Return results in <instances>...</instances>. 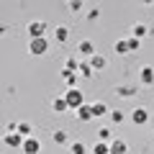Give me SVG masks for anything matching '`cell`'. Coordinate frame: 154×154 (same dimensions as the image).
Masks as SVG:
<instances>
[{"mask_svg":"<svg viewBox=\"0 0 154 154\" xmlns=\"http://www.w3.org/2000/svg\"><path fill=\"white\" fill-rule=\"evenodd\" d=\"M51 139H54V144H67V131H54Z\"/></svg>","mask_w":154,"mask_h":154,"instance_id":"21","label":"cell"},{"mask_svg":"<svg viewBox=\"0 0 154 154\" xmlns=\"http://www.w3.org/2000/svg\"><path fill=\"white\" fill-rule=\"evenodd\" d=\"M110 121H113V123H123V118H126V116H123V110H110Z\"/></svg>","mask_w":154,"mask_h":154,"instance_id":"20","label":"cell"},{"mask_svg":"<svg viewBox=\"0 0 154 154\" xmlns=\"http://www.w3.org/2000/svg\"><path fill=\"white\" fill-rule=\"evenodd\" d=\"M80 54H85V57H95V46H93V41H80Z\"/></svg>","mask_w":154,"mask_h":154,"instance_id":"14","label":"cell"},{"mask_svg":"<svg viewBox=\"0 0 154 154\" xmlns=\"http://www.w3.org/2000/svg\"><path fill=\"white\" fill-rule=\"evenodd\" d=\"M126 44H128V51H136V49H139V44H141V41H139V38H134V36H131V38H126Z\"/></svg>","mask_w":154,"mask_h":154,"instance_id":"25","label":"cell"},{"mask_svg":"<svg viewBox=\"0 0 154 154\" xmlns=\"http://www.w3.org/2000/svg\"><path fill=\"white\" fill-rule=\"evenodd\" d=\"M113 49H116V54H126V51H128L126 38H123V41H116V44H113Z\"/></svg>","mask_w":154,"mask_h":154,"instance_id":"19","label":"cell"},{"mask_svg":"<svg viewBox=\"0 0 154 154\" xmlns=\"http://www.w3.org/2000/svg\"><path fill=\"white\" fill-rule=\"evenodd\" d=\"M98 136H100V141L110 144V131H108V128H100V131H98Z\"/></svg>","mask_w":154,"mask_h":154,"instance_id":"26","label":"cell"},{"mask_svg":"<svg viewBox=\"0 0 154 154\" xmlns=\"http://www.w3.org/2000/svg\"><path fill=\"white\" fill-rule=\"evenodd\" d=\"M44 31H46L44 21H31L28 23V36L31 38H44Z\"/></svg>","mask_w":154,"mask_h":154,"instance_id":"3","label":"cell"},{"mask_svg":"<svg viewBox=\"0 0 154 154\" xmlns=\"http://www.w3.org/2000/svg\"><path fill=\"white\" fill-rule=\"evenodd\" d=\"M90 108H93V116H95V118H100V116H108V113H110V110H108V105H105V103H100V100H95V103L90 105Z\"/></svg>","mask_w":154,"mask_h":154,"instance_id":"9","label":"cell"},{"mask_svg":"<svg viewBox=\"0 0 154 154\" xmlns=\"http://www.w3.org/2000/svg\"><path fill=\"white\" fill-rule=\"evenodd\" d=\"M80 75H82V77H90V75H93V67L85 64V62H80Z\"/></svg>","mask_w":154,"mask_h":154,"instance_id":"24","label":"cell"},{"mask_svg":"<svg viewBox=\"0 0 154 154\" xmlns=\"http://www.w3.org/2000/svg\"><path fill=\"white\" fill-rule=\"evenodd\" d=\"M67 108H69V105H67L64 98H57V100H54V110H57V113H64Z\"/></svg>","mask_w":154,"mask_h":154,"instance_id":"18","label":"cell"},{"mask_svg":"<svg viewBox=\"0 0 154 154\" xmlns=\"http://www.w3.org/2000/svg\"><path fill=\"white\" fill-rule=\"evenodd\" d=\"M75 113H77V118H80V121H90V118H95V116H93V108H90V105H82V108H77Z\"/></svg>","mask_w":154,"mask_h":154,"instance_id":"13","label":"cell"},{"mask_svg":"<svg viewBox=\"0 0 154 154\" xmlns=\"http://www.w3.org/2000/svg\"><path fill=\"white\" fill-rule=\"evenodd\" d=\"M93 154H110V144H105V141H98L93 149H90Z\"/></svg>","mask_w":154,"mask_h":154,"instance_id":"16","label":"cell"},{"mask_svg":"<svg viewBox=\"0 0 154 154\" xmlns=\"http://www.w3.org/2000/svg\"><path fill=\"white\" fill-rule=\"evenodd\" d=\"M128 146L126 141H121V139H116V141H110V154H126Z\"/></svg>","mask_w":154,"mask_h":154,"instance_id":"11","label":"cell"},{"mask_svg":"<svg viewBox=\"0 0 154 154\" xmlns=\"http://www.w3.org/2000/svg\"><path fill=\"white\" fill-rule=\"evenodd\" d=\"M64 100H67V105L75 108V110L85 105V98H82V93H80L77 88H69V90H67V93H64Z\"/></svg>","mask_w":154,"mask_h":154,"instance_id":"1","label":"cell"},{"mask_svg":"<svg viewBox=\"0 0 154 154\" xmlns=\"http://www.w3.org/2000/svg\"><path fill=\"white\" fill-rule=\"evenodd\" d=\"M38 149H41V144H38V139H26V144H23V154H38Z\"/></svg>","mask_w":154,"mask_h":154,"instance_id":"8","label":"cell"},{"mask_svg":"<svg viewBox=\"0 0 154 154\" xmlns=\"http://www.w3.org/2000/svg\"><path fill=\"white\" fill-rule=\"evenodd\" d=\"M11 131H18L23 139H31V123H26V121H21V123H13V126H11Z\"/></svg>","mask_w":154,"mask_h":154,"instance_id":"7","label":"cell"},{"mask_svg":"<svg viewBox=\"0 0 154 154\" xmlns=\"http://www.w3.org/2000/svg\"><path fill=\"white\" fill-rule=\"evenodd\" d=\"M69 11L72 13H80V11H82V0H72V3H69Z\"/></svg>","mask_w":154,"mask_h":154,"instance_id":"27","label":"cell"},{"mask_svg":"<svg viewBox=\"0 0 154 154\" xmlns=\"http://www.w3.org/2000/svg\"><path fill=\"white\" fill-rule=\"evenodd\" d=\"M144 33H146V26H144V23H136V26H134V38H139V41H141Z\"/></svg>","mask_w":154,"mask_h":154,"instance_id":"22","label":"cell"},{"mask_svg":"<svg viewBox=\"0 0 154 154\" xmlns=\"http://www.w3.org/2000/svg\"><path fill=\"white\" fill-rule=\"evenodd\" d=\"M3 141H5V146H21V149H23V144H26V139H23V136H21L18 131H8Z\"/></svg>","mask_w":154,"mask_h":154,"instance_id":"4","label":"cell"},{"mask_svg":"<svg viewBox=\"0 0 154 154\" xmlns=\"http://www.w3.org/2000/svg\"><path fill=\"white\" fill-rule=\"evenodd\" d=\"M54 38L59 41V44H64L67 38H69V28H67V26H57L54 28Z\"/></svg>","mask_w":154,"mask_h":154,"instance_id":"12","label":"cell"},{"mask_svg":"<svg viewBox=\"0 0 154 154\" xmlns=\"http://www.w3.org/2000/svg\"><path fill=\"white\" fill-rule=\"evenodd\" d=\"M98 16H100V8H93V11L88 13V18H90V21H95V18H98Z\"/></svg>","mask_w":154,"mask_h":154,"instance_id":"28","label":"cell"},{"mask_svg":"<svg viewBox=\"0 0 154 154\" xmlns=\"http://www.w3.org/2000/svg\"><path fill=\"white\" fill-rule=\"evenodd\" d=\"M131 121L136 123V126H141V123H146L149 121V113H146V108H136L131 113Z\"/></svg>","mask_w":154,"mask_h":154,"instance_id":"6","label":"cell"},{"mask_svg":"<svg viewBox=\"0 0 154 154\" xmlns=\"http://www.w3.org/2000/svg\"><path fill=\"white\" fill-rule=\"evenodd\" d=\"M46 49H49V41H46V38H31V44H28V51L36 54V57L46 54Z\"/></svg>","mask_w":154,"mask_h":154,"instance_id":"2","label":"cell"},{"mask_svg":"<svg viewBox=\"0 0 154 154\" xmlns=\"http://www.w3.org/2000/svg\"><path fill=\"white\" fill-rule=\"evenodd\" d=\"M116 93L123 95V98H131V95L139 93V88H136V85H131V88H128V85H118V88H116Z\"/></svg>","mask_w":154,"mask_h":154,"instance_id":"10","label":"cell"},{"mask_svg":"<svg viewBox=\"0 0 154 154\" xmlns=\"http://www.w3.org/2000/svg\"><path fill=\"white\" fill-rule=\"evenodd\" d=\"M93 69H103L105 67V57H100V54H95V57H90V62H88Z\"/></svg>","mask_w":154,"mask_h":154,"instance_id":"15","label":"cell"},{"mask_svg":"<svg viewBox=\"0 0 154 154\" xmlns=\"http://www.w3.org/2000/svg\"><path fill=\"white\" fill-rule=\"evenodd\" d=\"M69 152H72V154H85V152H88V149H85V144L75 141V144H72V146H69Z\"/></svg>","mask_w":154,"mask_h":154,"instance_id":"23","label":"cell"},{"mask_svg":"<svg viewBox=\"0 0 154 154\" xmlns=\"http://www.w3.org/2000/svg\"><path fill=\"white\" fill-rule=\"evenodd\" d=\"M62 77H64V82L67 85H69V88H75V85H77V75H75V72H62Z\"/></svg>","mask_w":154,"mask_h":154,"instance_id":"17","label":"cell"},{"mask_svg":"<svg viewBox=\"0 0 154 154\" xmlns=\"http://www.w3.org/2000/svg\"><path fill=\"white\" fill-rule=\"evenodd\" d=\"M139 82L141 85H152L154 82V69L152 67H141V69H139Z\"/></svg>","mask_w":154,"mask_h":154,"instance_id":"5","label":"cell"}]
</instances>
